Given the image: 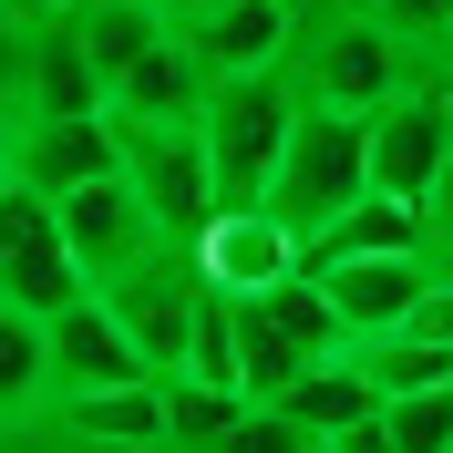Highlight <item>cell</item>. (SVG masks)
Returning <instances> with one entry per match:
<instances>
[{
    "mask_svg": "<svg viewBox=\"0 0 453 453\" xmlns=\"http://www.w3.org/2000/svg\"><path fill=\"white\" fill-rule=\"evenodd\" d=\"M279 73L299 83V104H340V113H371L381 93H402L412 73H433L402 31H381L361 0H299V31H288Z\"/></svg>",
    "mask_w": 453,
    "mask_h": 453,
    "instance_id": "obj_1",
    "label": "cell"
},
{
    "mask_svg": "<svg viewBox=\"0 0 453 453\" xmlns=\"http://www.w3.org/2000/svg\"><path fill=\"white\" fill-rule=\"evenodd\" d=\"M350 196H371V124L340 113V104H299V124H288V144H279V175H268L257 206H268V217L299 237V257H310Z\"/></svg>",
    "mask_w": 453,
    "mask_h": 453,
    "instance_id": "obj_2",
    "label": "cell"
},
{
    "mask_svg": "<svg viewBox=\"0 0 453 453\" xmlns=\"http://www.w3.org/2000/svg\"><path fill=\"white\" fill-rule=\"evenodd\" d=\"M340 350H350V330H340L330 288H319L310 268H288V279H268V288L237 299V381H248V402H279L299 371L340 361Z\"/></svg>",
    "mask_w": 453,
    "mask_h": 453,
    "instance_id": "obj_3",
    "label": "cell"
},
{
    "mask_svg": "<svg viewBox=\"0 0 453 453\" xmlns=\"http://www.w3.org/2000/svg\"><path fill=\"white\" fill-rule=\"evenodd\" d=\"M288 124H299V83L288 73H226V83H206L196 134H206V165H217V217L268 196Z\"/></svg>",
    "mask_w": 453,
    "mask_h": 453,
    "instance_id": "obj_4",
    "label": "cell"
},
{
    "mask_svg": "<svg viewBox=\"0 0 453 453\" xmlns=\"http://www.w3.org/2000/svg\"><path fill=\"white\" fill-rule=\"evenodd\" d=\"M124 186L144 196L155 237L196 248L206 226H217V165H206L196 113H186V124H124Z\"/></svg>",
    "mask_w": 453,
    "mask_h": 453,
    "instance_id": "obj_5",
    "label": "cell"
},
{
    "mask_svg": "<svg viewBox=\"0 0 453 453\" xmlns=\"http://www.w3.org/2000/svg\"><path fill=\"white\" fill-rule=\"evenodd\" d=\"M196 299H206V268H196V248H175V237H155L134 268L104 279V310L124 319V340L144 350V371H175V361H186V319H196Z\"/></svg>",
    "mask_w": 453,
    "mask_h": 453,
    "instance_id": "obj_6",
    "label": "cell"
},
{
    "mask_svg": "<svg viewBox=\"0 0 453 453\" xmlns=\"http://www.w3.org/2000/svg\"><path fill=\"white\" fill-rule=\"evenodd\" d=\"M124 165V124L104 104L93 113H21L0 124V186H31V196H73L83 175Z\"/></svg>",
    "mask_w": 453,
    "mask_h": 453,
    "instance_id": "obj_7",
    "label": "cell"
},
{
    "mask_svg": "<svg viewBox=\"0 0 453 453\" xmlns=\"http://www.w3.org/2000/svg\"><path fill=\"white\" fill-rule=\"evenodd\" d=\"M83 268L62 248V217L52 196H31V186H0V299H21L31 319H52L62 299H83Z\"/></svg>",
    "mask_w": 453,
    "mask_h": 453,
    "instance_id": "obj_8",
    "label": "cell"
},
{
    "mask_svg": "<svg viewBox=\"0 0 453 453\" xmlns=\"http://www.w3.org/2000/svg\"><path fill=\"white\" fill-rule=\"evenodd\" d=\"M52 217H62V248H73V268H83L93 288L155 248V217H144V196L124 186V165H113V175H83L73 196H52Z\"/></svg>",
    "mask_w": 453,
    "mask_h": 453,
    "instance_id": "obj_9",
    "label": "cell"
},
{
    "mask_svg": "<svg viewBox=\"0 0 453 453\" xmlns=\"http://www.w3.org/2000/svg\"><path fill=\"white\" fill-rule=\"evenodd\" d=\"M288 31H299V0H206V11H175V42L196 52L206 83H226V73H279Z\"/></svg>",
    "mask_w": 453,
    "mask_h": 453,
    "instance_id": "obj_10",
    "label": "cell"
},
{
    "mask_svg": "<svg viewBox=\"0 0 453 453\" xmlns=\"http://www.w3.org/2000/svg\"><path fill=\"white\" fill-rule=\"evenodd\" d=\"M42 340H52V402H73V392H113V381H155V371H144V350L124 340V319L104 310V288L62 299V310L42 319Z\"/></svg>",
    "mask_w": 453,
    "mask_h": 453,
    "instance_id": "obj_11",
    "label": "cell"
},
{
    "mask_svg": "<svg viewBox=\"0 0 453 453\" xmlns=\"http://www.w3.org/2000/svg\"><path fill=\"white\" fill-rule=\"evenodd\" d=\"M433 268H443V257H310V279L330 288V310H340V330H350V340L392 330V319L423 299Z\"/></svg>",
    "mask_w": 453,
    "mask_h": 453,
    "instance_id": "obj_12",
    "label": "cell"
},
{
    "mask_svg": "<svg viewBox=\"0 0 453 453\" xmlns=\"http://www.w3.org/2000/svg\"><path fill=\"white\" fill-rule=\"evenodd\" d=\"M196 268H206V288L248 299V288H268V279H288V268H299V237H288L268 206H226V217L196 237Z\"/></svg>",
    "mask_w": 453,
    "mask_h": 453,
    "instance_id": "obj_13",
    "label": "cell"
},
{
    "mask_svg": "<svg viewBox=\"0 0 453 453\" xmlns=\"http://www.w3.org/2000/svg\"><path fill=\"white\" fill-rule=\"evenodd\" d=\"M62 21H73V42L93 52V73H104V93H113L175 31V11H165V0H62Z\"/></svg>",
    "mask_w": 453,
    "mask_h": 453,
    "instance_id": "obj_14",
    "label": "cell"
},
{
    "mask_svg": "<svg viewBox=\"0 0 453 453\" xmlns=\"http://www.w3.org/2000/svg\"><path fill=\"white\" fill-rule=\"evenodd\" d=\"M196 104H206V73H196V52H186L175 31H165V42H155V52H144L113 93H104L113 124H186Z\"/></svg>",
    "mask_w": 453,
    "mask_h": 453,
    "instance_id": "obj_15",
    "label": "cell"
},
{
    "mask_svg": "<svg viewBox=\"0 0 453 453\" xmlns=\"http://www.w3.org/2000/svg\"><path fill=\"white\" fill-rule=\"evenodd\" d=\"M310 257H433V226H423L412 196H381V186H371V196H350L330 217V237H319ZM310 257H299V268H310Z\"/></svg>",
    "mask_w": 453,
    "mask_h": 453,
    "instance_id": "obj_16",
    "label": "cell"
},
{
    "mask_svg": "<svg viewBox=\"0 0 453 453\" xmlns=\"http://www.w3.org/2000/svg\"><path fill=\"white\" fill-rule=\"evenodd\" d=\"M62 433H104V443H165V371L155 381H113V392H73L52 402Z\"/></svg>",
    "mask_w": 453,
    "mask_h": 453,
    "instance_id": "obj_17",
    "label": "cell"
},
{
    "mask_svg": "<svg viewBox=\"0 0 453 453\" xmlns=\"http://www.w3.org/2000/svg\"><path fill=\"white\" fill-rule=\"evenodd\" d=\"M279 412L340 443L350 423H371V412H381V392H371V371L350 361V350H340V361H319V371H299V381H288V392H279Z\"/></svg>",
    "mask_w": 453,
    "mask_h": 453,
    "instance_id": "obj_18",
    "label": "cell"
},
{
    "mask_svg": "<svg viewBox=\"0 0 453 453\" xmlns=\"http://www.w3.org/2000/svg\"><path fill=\"white\" fill-rule=\"evenodd\" d=\"M52 412V340L21 299H0V423H31Z\"/></svg>",
    "mask_w": 453,
    "mask_h": 453,
    "instance_id": "obj_19",
    "label": "cell"
},
{
    "mask_svg": "<svg viewBox=\"0 0 453 453\" xmlns=\"http://www.w3.org/2000/svg\"><path fill=\"white\" fill-rule=\"evenodd\" d=\"M350 361L371 371V392L392 402V392H433V381H453V340H423V330H371V340H350Z\"/></svg>",
    "mask_w": 453,
    "mask_h": 453,
    "instance_id": "obj_20",
    "label": "cell"
},
{
    "mask_svg": "<svg viewBox=\"0 0 453 453\" xmlns=\"http://www.w3.org/2000/svg\"><path fill=\"white\" fill-rule=\"evenodd\" d=\"M237 412H248V392H237V381H196V371H165V453H217Z\"/></svg>",
    "mask_w": 453,
    "mask_h": 453,
    "instance_id": "obj_21",
    "label": "cell"
},
{
    "mask_svg": "<svg viewBox=\"0 0 453 453\" xmlns=\"http://www.w3.org/2000/svg\"><path fill=\"white\" fill-rule=\"evenodd\" d=\"M371 423H381L392 453H453V381H433V392H392Z\"/></svg>",
    "mask_w": 453,
    "mask_h": 453,
    "instance_id": "obj_22",
    "label": "cell"
},
{
    "mask_svg": "<svg viewBox=\"0 0 453 453\" xmlns=\"http://www.w3.org/2000/svg\"><path fill=\"white\" fill-rule=\"evenodd\" d=\"M217 453H340V443H330V433H310V423H288L279 402H248V412L226 423Z\"/></svg>",
    "mask_w": 453,
    "mask_h": 453,
    "instance_id": "obj_23",
    "label": "cell"
},
{
    "mask_svg": "<svg viewBox=\"0 0 453 453\" xmlns=\"http://www.w3.org/2000/svg\"><path fill=\"white\" fill-rule=\"evenodd\" d=\"M361 11H371L381 31H402L423 62H443V52H453V0H361Z\"/></svg>",
    "mask_w": 453,
    "mask_h": 453,
    "instance_id": "obj_24",
    "label": "cell"
},
{
    "mask_svg": "<svg viewBox=\"0 0 453 453\" xmlns=\"http://www.w3.org/2000/svg\"><path fill=\"white\" fill-rule=\"evenodd\" d=\"M423 226H433V257L453 268V155H443V175H433V196H423Z\"/></svg>",
    "mask_w": 453,
    "mask_h": 453,
    "instance_id": "obj_25",
    "label": "cell"
},
{
    "mask_svg": "<svg viewBox=\"0 0 453 453\" xmlns=\"http://www.w3.org/2000/svg\"><path fill=\"white\" fill-rule=\"evenodd\" d=\"M0 453H52V412H31V423H0Z\"/></svg>",
    "mask_w": 453,
    "mask_h": 453,
    "instance_id": "obj_26",
    "label": "cell"
},
{
    "mask_svg": "<svg viewBox=\"0 0 453 453\" xmlns=\"http://www.w3.org/2000/svg\"><path fill=\"white\" fill-rule=\"evenodd\" d=\"M52 453H165V443H104V433H62L52 423Z\"/></svg>",
    "mask_w": 453,
    "mask_h": 453,
    "instance_id": "obj_27",
    "label": "cell"
},
{
    "mask_svg": "<svg viewBox=\"0 0 453 453\" xmlns=\"http://www.w3.org/2000/svg\"><path fill=\"white\" fill-rule=\"evenodd\" d=\"M0 11H62V0H0Z\"/></svg>",
    "mask_w": 453,
    "mask_h": 453,
    "instance_id": "obj_28",
    "label": "cell"
},
{
    "mask_svg": "<svg viewBox=\"0 0 453 453\" xmlns=\"http://www.w3.org/2000/svg\"><path fill=\"white\" fill-rule=\"evenodd\" d=\"M175 11H206V0H175Z\"/></svg>",
    "mask_w": 453,
    "mask_h": 453,
    "instance_id": "obj_29",
    "label": "cell"
},
{
    "mask_svg": "<svg viewBox=\"0 0 453 453\" xmlns=\"http://www.w3.org/2000/svg\"><path fill=\"white\" fill-rule=\"evenodd\" d=\"M443 73H453V52H443Z\"/></svg>",
    "mask_w": 453,
    "mask_h": 453,
    "instance_id": "obj_30",
    "label": "cell"
},
{
    "mask_svg": "<svg viewBox=\"0 0 453 453\" xmlns=\"http://www.w3.org/2000/svg\"><path fill=\"white\" fill-rule=\"evenodd\" d=\"M165 11H175V0H165Z\"/></svg>",
    "mask_w": 453,
    "mask_h": 453,
    "instance_id": "obj_31",
    "label": "cell"
}]
</instances>
